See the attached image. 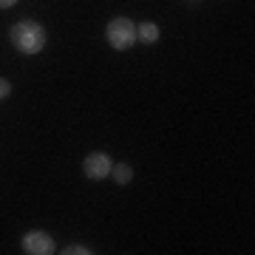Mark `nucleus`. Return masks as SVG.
<instances>
[{
  "label": "nucleus",
  "mask_w": 255,
  "mask_h": 255,
  "mask_svg": "<svg viewBox=\"0 0 255 255\" xmlns=\"http://www.w3.org/2000/svg\"><path fill=\"white\" fill-rule=\"evenodd\" d=\"M9 40H11V46H14L17 54L34 57L46 48L48 34H46V28H43V23H37V20H17L9 28Z\"/></svg>",
  "instance_id": "f257e3e1"
},
{
  "label": "nucleus",
  "mask_w": 255,
  "mask_h": 255,
  "mask_svg": "<svg viewBox=\"0 0 255 255\" xmlns=\"http://www.w3.org/2000/svg\"><path fill=\"white\" fill-rule=\"evenodd\" d=\"M105 40L114 51H128L136 46V23L130 17H111L105 26Z\"/></svg>",
  "instance_id": "f03ea898"
},
{
  "label": "nucleus",
  "mask_w": 255,
  "mask_h": 255,
  "mask_svg": "<svg viewBox=\"0 0 255 255\" xmlns=\"http://www.w3.org/2000/svg\"><path fill=\"white\" fill-rule=\"evenodd\" d=\"M111 167H114V159L105 150H91V153L82 159V173H85V179H91V182L108 179Z\"/></svg>",
  "instance_id": "7ed1b4c3"
},
{
  "label": "nucleus",
  "mask_w": 255,
  "mask_h": 255,
  "mask_svg": "<svg viewBox=\"0 0 255 255\" xmlns=\"http://www.w3.org/2000/svg\"><path fill=\"white\" fill-rule=\"evenodd\" d=\"M20 247H23L26 255H51V253H57L54 238L48 236L46 230H28V233H23Z\"/></svg>",
  "instance_id": "20e7f679"
},
{
  "label": "nucleus",
  "mask_w": 255,
  "mask_h": 255,
  "mask_svg": "<svg viewBox=\"0 0 255 255\" xmlns=\"http://www.w3.org/2000/svg\"><path fill=\"white\" fill-rule=\"evenodd\" d=\"M159 37H162V28L156 26L153 20H142V23H136V40L142 43V46H153Z\"/></svg>",
  "instance_id": "39448f33"
},
{
  "label": "nucleus",
  "mask_w": 255,
  "mask_h": 255,
  "mask_svg": "<svg viewBox=\"0 0 255 255\" xmlns=\"http://www.w3.org/2000/svg\"><path fill=\"white\" fill-rule=\"evenodd\" d=\"M111 176H114V182L119 184V187H125V184L133 182V167L128 162H114V167H111Z\"/></svg>",
  "instance_id": "423d86ee"
},
{
  "label": "nucleus",
  "mask_w": 255,
  "mask_h": 255,
  "mask_svg": "<svg viewBox=\"0 0 255 255\" xmlns=\"http://www.w3.org/2000/svg\"><path fill=\"white\" fill-rule=\"evenodd\" d=\"M63 255H91L94 250L91 247H85V244H68L65 250H60Z\"/></svg>",
  "instance_id": "0eeeda50"
},
{
  "label": "nucleus",
  "mask_w": 255,
  "mask_h": 255,
  "mask_svg": "<svg viewBox=\"0 0 255 255\" xmlns=\"http://www.w3.org/2000/svg\"><path fill=\"white\" fill-rule=\"evenodd\" d=\"M9 94H11V82L6 80V77H0V102L9 100Z\"/></svg>",
  "instance_id": "6e6552de"
},
{
  "label": "nucleus",
  "mask_w": 255,
  "mask_h": 255,
  "mask_svg": "<svg viewBox=\"0 0 255 255\" xmlns=\"http://www.w3.org/2000/svg\"><path fill=\"white\" fill-rule=\"evenodd\" d=\"M14 3H17V0H0V9H11Z\"/></svg>",
  "instance_id": "1a4fd4ad"
}]
</instances>
